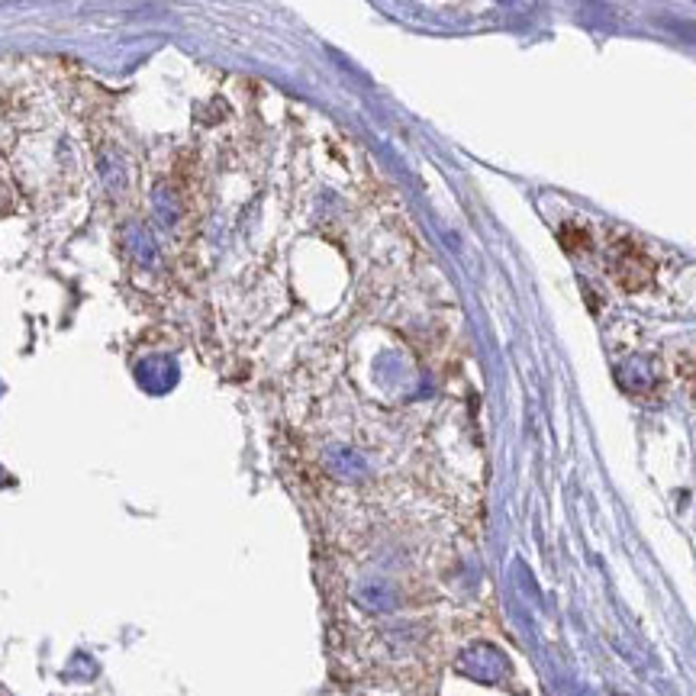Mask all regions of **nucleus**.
<instances>
[{
	"label": "nucleus",
	"mask_w": 696,
	"mask_h": 696,
	"mask_svg": "<svg viewBox=\"0 0 696 696\" xmlns=\"http://www.w3.org/2000/svg\"><path fill=\"white\" fill-rule=\"evenodd\" d=\"M458 671L468 674L474 680H484V684H497L506 674H510V661L500 648L493 645H474L458 658Z\"/></svg>",
	"instance_id": "nucleus-1"
},
{
	"label": "nucleus",
	"mask_w": 696,
	"mask_h": 696,
	"mask_svg": "<svg viewBox=\"0 0 696 696\" xmlns=\"http://www.w3.org/2000/svg\"><path fill=\"white\" fill-rule=\"evenodd\" d=\"M355 600L365 609H371V613H387V609L397 606L394 590H390V584H384V580H368V584H361L355 590Z\"/></svg>",
	"instance_id": "nucleus-2"
}]
</instances>
